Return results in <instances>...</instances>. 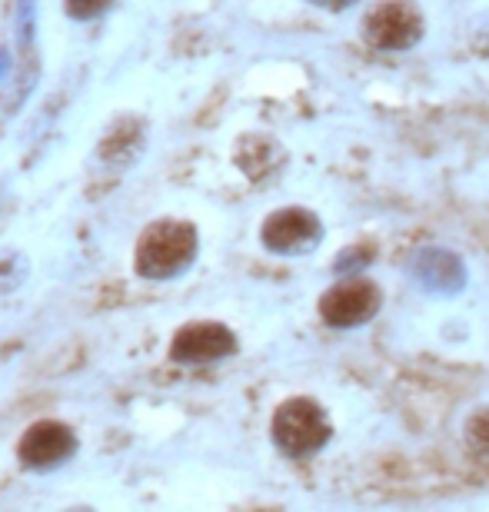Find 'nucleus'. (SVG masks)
Wrapping results in <instances>:
<instances>
[{
  "instance_id": "39448f33",
  "label": "nucleus",
  "mask_w": 489,
  "mask_h": 512,
  "mask_svg": "<svg viewBox=\"0 0 489 512\" xmlns=\"http://www.w3.org/2000/svg\"><path fill=\"white\" fill-rule=\"evenodd\" d=\"M237 350V340L227 326L220 323H190L173 336L170 343V360L183 366H203V363H217L223 356H230Z\"/></svg>"
},
{
  "instance_id": "7ed1b4c3",
  "label": "nucleus",
  "mask_w": 489,
  "mask_h": 512,
  "mask_svg": "<svg viewBox=\"0 0 489 512\" xmlns=\"http://www.w3.org/2000/svg\"><path fill=\"white\" fill-rule=\"evenodd\" d=\"M423 37V17L420 10L406 0H386L366 20V40L380 50H403L413 47Z\"/></svg>"
},
{
  "instance_id": "0eeeda50",
  "label": "nucleus",
  "mask_w": 489,
  "mask_h": 512,
  "mask_svg": "<svg viewBox=\"0 0 489 512\" xmlns=\"http://www.w3.org/2000/svg\"><path fill=\"white\" fill-rule=\"evenodd\" d=\"M320 240V220L310 210H280L263 223V243L273 253H307Z\"/></svg>"
},
{
  "instance_id": "1a4fd4ad",
  "label": "nucleus",
  "mask_w": 489,
  "mask_h": 512,
  "mask_svg": "<svg viewBox=\"0 0 489 512\" xmlns=\"http://www.w3.org/2000/svg\"><path fill=\"white\" fill-rule=\"evenodd\" d=\"M34 37H37V0H17V44L30 57H34Z\"/></svg>"
},
{
  "instance_id": "6e6552de",
  "label": "nucleus",
  "mask_w": 489,
  "mask_h": 512,
  "mask_svg": "<svg viewBox=\"0 0 489 512\" xmlns=\"http://www.w3.org/2000/svg\"><path fill=\"white\" fill-rule=\"evenodd\" d=\"M413 273L426 290L436 293H456L466 280V270L460 263V256L450 250H423L416 253L413 260Z\"/></svg>"
},
{
  "instance_id": "423d86ee",
  "label": "nucleus",
  "mask_w": 489,
  "mask_h": 512,
  "mask_svg": "<svg viewBox=\"0 0 489 512\" xmlns=\"http://www.w3.org/2000/svg\"><path fill=\"white\" fill-rule=\"evenodd\" d=\"M380 290L370 280H343L320 300V313L330 326H360L380 310Z\"/></svg>"
},
{
  "instance_id": "20e7f679",
  "label": "nucleus",
  "mask_w": 489,
  "mask_h": 512,
  "mask_svg": "<svg viewBox=\"0 0 489 512\" xmlns=\"http://www.w3.org/2000/svg\"><path fill=\"white\" fill-rule=\"evenodd\" d=\"M74 449H77L74 429L57 423V419H40V423H34L20 436L17 456L30 469H50L74 456Z\"/></svg>"
},
{
  "instance_id": "f8f14e48",
  "label": "nucleus",
  "mask_w": 489,
  "mask_h": 512,
  "mask_svg": "<svg viewBox=\"0 0 489 512\" xmlns=\"http://www.w3.org/2000/svg\"><path fill=\"white\" fill-rule=\"evenodd\" d=\"M310 4L326 7V10H346V7H353L356 0H310Z\"/></svg>"
},
{
  "instance_id": "ddd939ff",
  "label": "nucleus",
  "mask_w": 489,
  "mask_h": 512,
  "mask_svg": "<svg viewBox=\"0 0 489 512\" xmlns=\"http://www.w3.org/2000/svg\"><path fill=\"white\" fill-rule=\"evenodd\" d=\"M7 70H10V54H7L4 47H0V80L7 77Z\"/></svg>"
},
{
  "instance_id": "9b49d317",
  "label": "nucleus",
  "mask_w": 489,
  "mask_h": 512,
  "mask_svg": "<svg viewBox=\"0 0 489 512\" xmlns=\"http://www.w3.org/2000/svg\"><path fill=\"white\" fill-rule=\"evenodd\" d=\"M466 439L476 453H489V413H476L470 419V429H466Z\"/></svg>"
},
{
  "instance_id": "4468645a",
  "label": "nucleus",
  "mask_w": 489,
  "mask_h": 512,
  "mask_svg": "<svg viewBox=\"0 0 489 512\" xmlns=\"http://www.w3.org/2000/svg\"><path fill=\"white\" fill-rule=\"evenodd\" d=\"M67 512H90V509H67Z\"/></svg>"
},
{
  "instance_id": "9d476101",
  "label": "nucleus",
  "mask_w": 489,
  "mask_h": 512,
  "mask_svg": "<svg viewBox=\"0 0 489 512\" xmlns=\"http://www.w3.org/2000/svg\"><path fill=\"white\" fill-rule=\"evenodd\" d=\"M110 4H114V0H64L67 14L74 20H94L104 14Z\"/></svg>"
},
{
  "instance_id": "f257e3e1",
  "label": "nucleus",
  "mask_w": 489,
  "mask_h": 512,
  "mask_svg": "<svg viewBox=\"0 0 489 512\" xmlns=\"http://www.w3.org/2000/svg\"><path fill=\"white\" fill-rule=\"evenodd\" d=\"M197 256V230L180 220H157L137 243V273L144 280H173Z\"/></svg>"
},
{
  "instance_id": "f03ea898",
  "label": "nucleus",
  "mask_w": 489,
  "mask_h": 512,
  "mask_svg": "<svg viewBox=\"0 0 489 512\" xmlns=\"http://www.w3.org/2000/svg\"><path fill=\"white\" fill-rule=\"evenodd\" d=\"M273 439L283 453L310 456L330 439V423H326L323 409L310 399H287L273 416Z\"/></svg>"
}]
</instances>
